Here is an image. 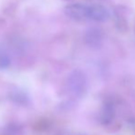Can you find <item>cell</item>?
I'll return each instance as SVG.
<instances>
[{
  "label": "cell",
  "mask_w": 135,
  "mask_h": 135,
  "mask_svg": "<svg viewBox=\"0 0 135 135\" xmlns=\"http://www.w3.org/2000/svg\"><path fill=\"white\" fill-rule=\"evenodd\" d=\"M89 6L81 3H73L67 5L64 9V12L69 18L76 21L88 20Z\"/></svg>",
  "instance_id": "1"
},
{
  "label": "cell",
  "mask_w": 135,
  "mask_h": 135,
  "mask_svg": "<svg viewBox=\"0 0 135 135\" xmlns=\"http://www.w3.org/2000/svg\"><path fill=\"white\" fill-rule=\"evenodd\" d=\"M109 18V11L100 5H91L88 9V20L96 22H105Z\"/></svg>",
  "instance_id": "2"
},
{
  "label": "cell",
  "mask_w": 135,
  "mask_h": 135,
  "mask_svg": "<svg viewBox=\"0 0 135 135\" xmlns=\"http://www.w3.org/2000/svg\"><path fill=\"white\" fill-rule=\"evenodd\" d=\"M103 36L99 30L97 28H91L87 30L85 34V41L88 45L92 47H97L99 44H101Z\"/></svg>",
  "instance_id": "3"
},
{
  "label": "cell",
  "mask_w": 135,
  "mask_h": 135,
  "mask_svg": "<svg viewBox=\"0 0 135 135\" xmlns=\"http://www.w3.org/2000/svg\"><path fill=\"white\" fill-rule=\"evenodd\" d=\"M10 64V58L3 51H0V68H7Z\"/></svg>",
  "instance_id": "4"
}]
</instances>
